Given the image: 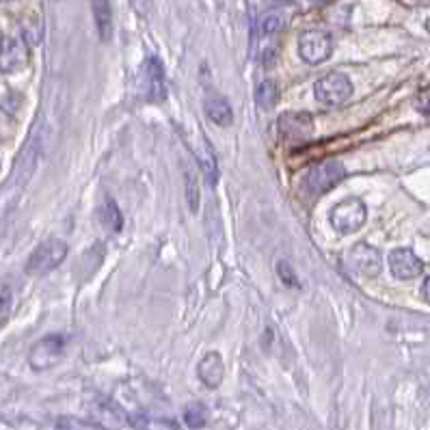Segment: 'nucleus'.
Returning a JSON list of instances; mask_svg holds the SVG:
<instances>
[{
	"label": "nucleus",
	"instance_id": "nucleus-1",
	"mask_svg": "<svg viewBox=\"0 0 430 430\" xmlns=\"http://www.w3.org/2000/svg\"><path fill=\"white\" fill-rule=\"evenodd\" d=\"M346 167L340 160H325V163L313 165L305 178L301 180V193L309 199H316L320 195H325L333 190L344 178H346Z\"/></svg>",
	"mask_w": 430,
	"mask_h": 430
},
{
	"label": "nucleus",
	"instance_id": "nucleus-2",
	"mask_svg": "<svg viewBox=\"0 0 430 430\" xmlns=\"http://www.w3.org/2000/svg\"><path fill=\"white\" fill-rule=\"evenodd\" d=\"M65 257H68V244L59 238H50L31 253L26 262V275H33V277L48 275L50 271L59 268Z\"/></svg>",
	"mask_w": 430,
	"mask_h": 430
},
{
	"label": "nucleus",
	"instance_id": "nucleus-3",
	"mask_svg": "<svg viewBox=\"0 0 430 430\" xmlns=\"http://www.w3.org/2000/svg\"><path fill=\"white\" fill-rule=\"evenodd\" d=\"M329 219H331V225H333L340 234H346V236H348V234L359 232V230L365 225V221H367V208H365V203H363L361 199L348 197V199L340 201V203L331 210Z\"/></svg>",
	"mask_w": 430,
	"mask_h": 430
},
{
	"label": "nucleus",
	"instance_id": "nucleus-4",
	"mask_svg": "<svg viewBox=\"0 0 430 430\" xmlns=\"http://www.w3.org/2000/svg\"><path fill=\"white\" fill-rule=\"evenodd\" d=\"M313 95L325 106H342L353 97V82L342 72H331L313 85Z\"/></svg>",
	"mask_w": 430,
	"mask_h": 430
},
{
	"label": "nucleus",
	"instance_id": "nucleus-5",
	"mask_svg": "<svg viewBox=\"0 0 430 430\" xmlns=\"http://www.w3.org/2000/svg\"><path fill=\"white\" fill-rule=\"evenodd\" d=\"M346 268L357 275V277H365V279H374L381 275V268H383V257L381 251L374 249L372 244L359 242L355 244L348 255H346Z\"/></svg>",
	"mask_w": 430,
	"mask_h": 430
},
{
	"label": "nucleus",
	"instance_id": "nucleus-6",
	"mask_svg": "<svg viewBox=\"0 0 430 430\" xmlns=\"http://www.w3.org/2000/svg\"><path fill=\"white\" fill-rule=\"evenodd\" d=\"M65 344L68 342L61 333H50L41 338L28 353L31 367L37 372H43V370H50L52 365H57L65 355Z\"/></svg>",
	"mask_w": 430,
	"mask_h": 430
},
{
	"label": "nucleus",
	"instance_id": "nucleus-7",
	"mask_svg": "<svg viewBox=\"0 0 430 430\" xmlns=\"http://www.w3.org/2000/svg\"><path fill=\"white\" fill-rule=\"evenodd\" d=\"M333 52V37L327 31H307L299 39V55L305 63H325Z\"/></svg>",
	"mask_w": 430,
	"mask_h": 430
},
{
	"label": "nucleus",
	"instance_id": "nucleus-8",
	"mask_svg": "<svg viewBox=\"0 0 430 430\" xmlns=\"http://www.w3.org/2000/svg\"><path fill=\"white\" fill-rule=\"evenodd\" d=\"M141 95L147 102H165L167 97L165 70L156 57H149L141 68Z\"/></svg>",
	"mask_w": 430,
	"mask_h": 430
},
{
	"label": "nucleus",
	"instance_id": "nucleus-9",
	"mask_svg": "<svg viewBox=\"0 0 430 430\" xmlns=\"http://www.w3.org/2000/svg\"><path fill=\"white\" fill-rule=\"evenodd\" d=\"M28 63V43L24 39H3L0 45V72L14 74Z\"/></svg>",
	"mask_w": 430,
	"mask_h": 430
},
{
	"label": "nucleus",
	"instance_id": "nucleus-10",
	"mask_svg": "<svg viewBox=\"0 0 430 430\" xmlns=\"http://www.w3.org/2000/svg\"><path fill=\"white\" fill-rule=\"evenodd\" d=\"M389 271L396 279H417L424 273V262L411 249H396L389 255Z\"/></svg>",
	"mask_w": 430,
	"mask_h": 430
},
{
	"label": "nucleus",
	"instance_id": "nucleus-11",
	"mask_svg": "<svg viewBox=\"0 0 430 430\" xmlns=\"http://www.w3.org/2000/svg\"><path fill=\"white\" fill-rule=\"evenodd\" d=\"M279 134L286 141H307L313 134V119L307 113H286L277 122Z\"/></svg>",
	"mask_w": 430,
	"mask_h": 430
},
{
	"label": "nucleus",
	"instance_id": "nucleus-12",
	"mask_svg": "<svg viewBox=\"0 0 430 430\" xmlns=\"http://www.w3.org/2000/svg\"><path fill=\"white\" fill-rule=\"evenodd\" d=\"M197 374H199V379H201V383H203L205 387L217 389V387L223 383V379H225V361H223V357H221L217 350L208 353V355L199 361Z\"/></svg>",
	"mask_w": 430,
	"mask_h": 430
},
{
	"label": "nucleus",
	"instance_id": "nucleus-13",
	"mask_svg": "<svg viewBox=\"0 0 430 430\" xmlns=\"http://www.w3.org/2000/svg\"><path fill=\"white\" fill-rule=\"evenodd\" d=\"M205 115L210 117L212 124H217V126H221V128H227V126H232V122H234V109H232V104H230L225 97H221V95L210 97V100L205 102Z\"/></svg>",
	"mask_w": 430,
	"mask_h": 430
},
{
	"label": "nucleus",
	"instance_id": "nucleus-14",
	"mask_svg": "<svg viewBox=\"0 0 430 430\" xmlns=\"http://www.w3.org/2000/svg\"><path fill=\"white\" fill-rule=\"evenodd\" d=\"M128 424L134 430H180L176 419L169 417H156L147 413H132L128 415Z\"/></svg>",
	"mask_w": 430,
	"mask_h": 430
},
{
	"label": "nucleus",
	"instance_id": "nucleus-15",
	"mask_svg": "<svg viewBox=\"0 0 430 430\" xmlns=\"http://www.w3.org/2000/svg\"><path fill=\"white\" fill-rule=\"evenodd\" d=\"M199 167L203 171V178L210 186H217V180H219V165H217V158L212 154V147L201 141V149H199Z\"/></svg>",
	"mask_w": 430,
	"mask_h": 430
},
{
	"label": "nucleus",
	"instance_id": "nucleus-16",
	"mask_svg": "<svg viewBox=\"0 0 430 430\" xmlns=\"http://www.w3.org/2000/svg\"><path fill=\"white\" fill-rule=\"evenodd\" d=\"M93 14H95V24L102 41H109L113 35V11L109 3H93Z\"/></svg>",
	"mask_w": 430,
	"mask_h": 430
},
{
	"label": "nucleus",
	"instance_id": "nucleus-17",
	"mask_svg": "<svg viewBox=\"0 0 430 430\" xmlns=\"http://www.w3.org/2000/svg\"><path fill=\"white\" fill-rule=\"evenodd\" d=\"M286 28V18L281 11H268L259 18L257 26H255V35L262 37H273L277 33H281Z\"/></svg>",
	"mask_w": 430,
	"mask_h": 430
},
{
	"label": "nucleus",
	"instance_id": "nucleus-18",
	"mask_svg": "<svg viewBox=\"0 0 430 430\" xmlns=\"http://www.w3.org/2000/svg\"><path fill=\"white\" fill-rule=\"evenodd\" d=\"M255 102L264 111L275 109V104L279 102V87L273 80H262L255 87Z\"/></svg>",
	"mask_w": 430,
	"mask_h": 430
},
{
	"label": "nucleus",
	"instance_id": "nucleus-19",
	"mask_svg": "<svg viewBox=\"0 0 430 430\" xmlns=\"http://www.w3.org/2000/svg\"><path fill=\"white\" fill-rule=\"evenodd\" d=\"M100 217H102V225H104L106 230L122 232V227H124V214H122L119 205H117L113 199H109V201L102 205Z\"/></svg>",
	"mask_w": 430,
	"mask_h": 430
},
{
	"label": "nucleus",
	"instance_id": "nucleus-20",
	"mask_svg": "<svg viewBox=\"0 0 430 430\" xmlns=\"http://www.w3.org/2000/svg\"><path fill=\"white\" fill-rule=\"evenodd\" d=\"M57 430H106V428H102V424H97L93 419H82V417H74V415H61L57 419Z\"/></svg>",
	"mask_w": 430,
	"mask_h": 430
},
{
	"label": "nucleus",
	"instance_id": "nucleus-21",
	"mask_svg": "<svg viewBox=\"0 0 430 430\" xmlns=\"http://www.w3.org/2000/svg\"><path fill=\"white\" fill-rule=\"evenodd\" d=\"M184 421H186V426L193 428V430L203 428V426L208 424V411H205V407L199 404V402L188 404V407L184 409Z\"/></svg>",
	"mask_w": 430,
	"mask_h": 430
},
{
	"label": "nucleus",
	"instance_id": "nucleus-22",
	"mask_svg": "<svg viewBox=\"0 0 430 430\" xmlns=\"http://www.w3.org/2000/svg\"><path fill=\"white\" fill-rule=\"evenodd\" d=\"M184 184H186V201H188V208L193 212L199 210V180H197V173L193 169H186L184 173Z\"/></svg>",
	"mask_w": 430,
	"mask_h": 430
},
{
	"label": "nucleus",
	"instance_id": "nucleus-23",
	"mask_svg": "<svg viewBox=\"0 0 430 430\" xmlns=\"http://www.w3.org/2000/svg\"><path fill=\"white\" fill-rule=\"evenodd\" d=\"M277 273H279V279L288 286V288H301V281L294 273V268L288 264V262H279L277 264Z\"/></svg>",
	"mask_w": 430,
	"mask_h": 430
},
{
	"label": "nucleus",
	"instance_id": "nucleus-24",
	"mask_svg": "<svg viewBox=\"0 0 430 430\" xmlns=\"http://www.w3.org/2000/svg\"><path fill=\"white\" fill-rule=\"evenodd\" d=\"M11 307H14V296L9 290H3L0 292V325L7 322L9 313H11Z\"/></svg>",
	"mask_w": 430,
	"mask_h": 430
},
{
	"label": "nucleus",
	"instance_id": "nucleus-25",
	"mask_svg": "<svg viewBox=\"0 0 430 430\" xmlns=\"http://www.w3.org/2000/svg\"><path fill=\"white\" fill-rule=\"evenodd\" d=\"M415 109H417L424 117H428V87L421 89V95H419V100L415 102Z\"/></svg>",
	"mask_w": 430,
	"mask_h": 430
},
{
	"label": "nucleus",
	"instance_id": "nucleus-26",
	"mask_svg": "<svg viewBox=\"0 0 430 430\" xmlns=\"http://www.w3.org/2000/svg\"><path fill=\"white\" fill-rule=\"evenodd\" d=\"M421 299L428 301V277H424V281H421Z\"/></svg>",
	"mask_w": 430,
	"mask_h": 430
},
{
	"label": "nucleus",
	"instance_id": "nucleus-27",
	"mask_svg": "<svg viewBox=\"0 0 430 430\" xmlns=\"http://www.w3.org/2000/svg\"><path fill=\"white\" fill-rule=\"evenodd\" d=\"M0 45H3V33H0Z\"/></svg>",
	"mask_w": 430,
	"mask_h": 430
}]
</instances>
